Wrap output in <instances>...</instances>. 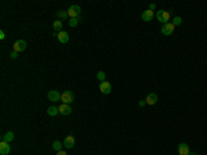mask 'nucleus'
<instances>
[{"label": "nucleus", "instance_id": "10", "mask_svg": "<svg viewBox=\"0 0 207 155\" xmlns=\"http://www.w3.org/2000/svg\"><path fill=\"white\" fill-rule=\"evenodd\" d=\"M73 146H75V136L69 134V136H66L65 140H64V147L69 150V148H73Z\"/></svg>", "mask_w": 207, "mask_h": 155}, {"label": "nucleus", "instance_id": "22", "mask_svg": "<svg viewBox=\"0 0 207 155\" xmlns=\"http://www.w3.org/2000/svg\"><path fill=\"white\" fill-rule=\"evenodd\" d=\"M174 27H178V25H181L182 24V18L181 17H174Z\"/></svg>", "mask_w": 207, "mask_h": 155}, {"label": "nucleus", "instance_id": "20", "mask_svg": "<svg viewBox=\"0 0 207 155\" xmlns=\"http://www.w3.org/2000/svg\"><path fill=\"white\" fill-rule=\"evenodd\" d=\"M105 72H103V71H98V72H97V79H98L99 82H105Z\"/></svg>", "mask_w": 207, "mask_h": 155}, {"label": "nucleus", "instance_id": "12", "mask_svg": "<svg viewBox=\"0 0 207 155\" xmlns=\"http://www.w3.org/2000/svg\"><path fill=\"white\" fill-rule=\"evenodd\" d=\"M57 37H58L59 43H62V44H65V43L69 42V35H68V32H65V31H61V32L57 33Z\"/></svg>", "mask_w": 207, "mask_h": 155}, {"label": "nucleus", "instance_id": "11", "mask_svg": "<svg viewBox=\"0 0 207 155\" xmlns=\"http://www.w3.org/2000/svg\"><path fill=\"white\" fill-rule=\"evenodd\" d=\"M141 18H142V21H145V22H149V21H152L153 19V11L152 10H145V11H142V14H141Z\"/></svg>", "mask_w": 207, "mask_h": 155}, {"label": "nucleus", "instance_id": "1", "mask_svg": "<svg viewBox=\"0 0 207 155\" xmlns=\"http://www.w3.org/2000/svg\"><path fill=\"white\" fill-rule=\"evenodd\" d=\"M68 11V15L71 17V18H80V13H81V9L80 6L77 4H72L69 9L66 10Z\"/></svg>", "mask_w": 207, "mask_h": 155}, {"label": "nucleus", "instance_id": "25", "mask_svg": "<svg viewBox=\"0 0 207 155\" xmlns=\"http://www.w3.org/2000/svg\"><path fill=\"white\" fill-rule=\"evenodd\" d=\"M4 37H6L4 32H3V31H0V39H1V40H3V39H4Z\"/></svg>", "mask_w": 207, "mask_h": 155}, {"label": "nucleus", "instance_id": "26", "mask_svg": "<svg viewBox=\"0 0 207 155\" xmlns=\"http://www.w3.org/2000/svg\"><path fill=\"white\" fill-rule=\"evenodd\" d=\"M57 155H68V154H66V152H65V151H62V150H61V151H58V152H57Z\"/></svg>", "mask_w": 207, "mask_h": 155}, {"label": "nucleus", "instance_id": "5", "mask_svg": "<svg viewBox=\"0 0 207 155\" xmlns=\"http://www.w3.org/2000/svg\"><path fill=\"white\" fill-rule=\"evenodd\" d=\"M13 49H14V51H17V53H21V51L26 50V42L25 40H17L15 43H14Z\"/></svg>", "mask_w": 207, "mask_h": 155}, {"label": "nucleus", "instance_id": "14", "mask_svg": "<svg viewBox=\"0 0 207 155\" xmlns=\"http://www.w3.org/2000/svg\"><path fill=\"white\" fill-rule=\"evenodd\" d=\"M59 108V114H62V115H69L71 112H72V108H71V105L69 104H61L58 107Z\"/></svg>", "mask_w": 207, "mask_h": 155}, {"label": "nucleus", "instance_id": "6", "mask_svg": "<svg viewBox=\"0 0 207 155\" xmlns=\"http://www.w3.org/2000/svg\"><path fill=\"white\" fill-rule=\"evenodd\" d=\"M177 151H178V154L180 155H189L191 150H189V146L186 143H180L178 147H177Z\"/></svg>", "mask_w": 207, "mask_h": 155}, {"label": "nucleus", "instance_id": "2", "mask_svg": "<svg viewBox=\"0 0 207 155\" xmlns=\"http://www.w3.org/2000/svg\"><path fill=\"white\" fill-rule=\"evenodd\" d=\"M170 17H171L170 11H166V10H160V11L156 13V18H158L159 22L167 24V22H168V19H170Z\"/></svg>", "mask_w": 207, "mask_h": 155}, {"label": "nucleus", "instance_id": "17", "mask_svg": "<svg viewBox=\"0 0 207 155\" xmlns=\"http://www.w3.org/2000/svg\"><path fill=\"white\" fill-rule=\"evenodd\" d=\"M14 140V133L13 132H7L3 134L1 137V141H6V143H11Z\"/></svg>", "mask_w": 207, "mask_h": 155}, {"label": "nucleus", "instance_id": "16", "mask_svg": "<svg viewBox=\"0 0 207 155\" xmlns=\"http://www.w3.org/2000/svg\"><path fill=\"white\" fill-rule=\"evenodd\" d=\"M47 114H49L50 116H55V115L59 114V108L58 107H55V105H51V107L47 108Z\"/></svg>", "mask_w": 207, "mask_h": 155}, {"label": "nucleus", "instance_id": "27", "mask_svg": "<svg viewBox=\"0 0 207 155\" xmlns=\"http://www.w3.org/2000/svg\"><path fill=\"white\" fill-rule=\"evenodd\" d=\"M155 9H156V4H153V3H152V4L149 6V10H152V11H153Z\"/></svg>", "mask_w": 207, "mask_h": 155}, {"label": "nucleus", "instance_id": "13", "mask_svg": "<svg viewBox=\"0 0 207 155\" xmlns=\"http://www.w3.org/2000/svg\"><path fill=\"white\" fill-rule=\"evenodd\" d=\"M145 101H146V104L148 105H155L156 103H158V94L149 93L148 96H146V98H145Z\"/></svg>", "mask_w": 207, "mask_h": 155}, {"label": "nucleus", "instance_id": "7", "mask_svg": "<svg viewBox=\"0 0 207 155\" xmlns=\"http://www.w3.org/2000/svg\"><path fill=\"white\" fill-rule=\"evenodd\" d=\"M47 97H49V100L51 101V103H55V101L61 100V93H59L58 90H51V91H49Z\"/></svg>", "mask_w": 207, "mask_h": 155}, {"label": "nucleus", "instance_id": "24", "mask_svg": "<svg viewBox=\"0 0 207 155\" xmlns=\"http://www.w3.org/2000/svg\"><path fill=\"white\" fill-rule=\"evenodd\" d=\"M138 105H140V107H144V105H146V101H145V100H141L140 103H138Z\"/></svg>", "mask_w": 207, "mask_h": 155}, {"label": "nucleus", "instance_id": "21", "mask_svg": "<svg viewBox=\"0 0 207 155\" xmlns=\"http://www.w3.org/2000/svg\"><path fill=\"white\" fill-rule=\"evenodd\" d=\"M79 21H80V18H71L69 19V25H71L72 28H75L77 24H79Z\"/></svg>", "mask_w": 207, "mask_h": 155}, {"label": "nucleus", "instance_id": "9", "mask_svg": "<svg viewBox=\"0 0 207 155\" xmlns=\"http://www.w3.org/2000/svg\"><path fill=\"white\" fill-rule=\"evenodd\" d=\"M10 152H11L10 143H6V141L0 143V155H9Z\"/></svg>", "mask_w": 207, "mask_h": 155}, {"label": "nucleus", "instance_id": "3", "mask_svg": "<svg viewBox=\"0 0 207 155\" xmlns=\"http://www.w3.org/2000/svg\"><path fill=\"white\" fill-rule=\"evenodd\" d=\"M61 101H62L64 104H71L75 101V96H73V93L71 90H65L61 94Z\"/></svg>", "mask_w": 207, "mask_h": 155}, {"label": "nucleus", "instance_id": "18", "mask_svg": "<svg viewBox=\"0 0 207 155\" xmlns=\"http://www.w3.org/2000/svg\"><path fill=\"white\" fill-rule=\"evenodd\" d=\"M62 147H64V144H62L61 141H58V140L53 143V148H54V151H57V152L62 150Z\"/></svg>", "mask_w": 207, "mask_h": 155}, {"label": "nucleus", "instance_id": "8", "mask_svg": "<svg viewBox=\"0 0 207 155\" xmlns=\"http://www.w3.org/2000/svg\"><path fill=\"white\" fill-rule=\"evenodd\" d=\"M99 90H101V93L102 94H109L111 91H112V86H111V83L109 82H101V85H99Z\"/></svg>", "mask_w": 207, "mask_h": 155}, {"label": "nucleus", "instance_id": "15", "mask_svg": "<svg viewBox=\"0 0 207 155\" xmlns=\"http://www.w3.org/2000/svg\"><path fill=\"white\" fill-rule=\"evenodd\" d=\"M62 21H61V19H55L54 22H53V29H54L55 32L58 33V32H61V31H62Z\"/></svg>", "mask_w": 207, "mask_h": 155}, {"label": "nucleus", "instance_id": "28", "mask_svg": "<svg viewBox=\"0 0 207 155\" xmlns=\"http://www.w3.org/2000/svg\"><path fill=\"white\" fill-rule=\"evenodd\" d=\"M189 155H198L196 152H189Z\"/></svg>", "mask_w": 207, "mask_h": 155}, {"label": "nucleus", "instance_id": "19", "mask_svg": "<svg viewBox=\"0 0 207 155\" xmlns=\"http://www.w3.org/2000/svg\"><path fill=\"white\" fill-rule=\"evenodd\" d=\"M57 17H58V19H66L69 15H68V11H64V10H61V11H58V13H57Z\"/></svg>", "mask_w": 207, "mask_h": 155}, {"label": "nucleus", "instance_id": "23", "mask_svg": "<svg viewBox=\"0 0 207 155\" xmlns=\"http://www.w3.org/2000/svg\"><path fill=\"white\" fill-rule=\"evenodd\" d=\"M18 54H19V53H17V51H13V53L10 54V57L14 60V58H17V57H18Z\"/></svg>", "mask_w": 207, "mask_h": 155}, {"label": "nucleus", "instance_id": "4", "mask_svg": "<svg viewBox=\"0 0 207 155\" xmlns=\"http://www.w3.org/2000/svg\"><path fill=\"white\" fill-rule=\"evenodd\" d=\"M174 29H176V27H174V24H173V22L163 24L162 33H163V35H166V36H170V35H173V33H174Z\"/></svg>", "mask_w": 207, "mask_h": 155}]
</instances>
